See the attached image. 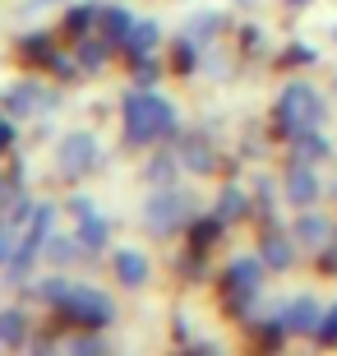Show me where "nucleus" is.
I'll list each match as a JSON object with an SVG mask.
<instances>
[{"label": "nucleus", "instance_id": "obj_1", "mask_svg": "<svg viewBox=\"0 0 337 356\" xmlns=\"http://www.w3.org/2000/svg\"><path fill=\"white\" fill-rule=\"evenodd\" d=\"M282 120H286V130H291V134L314 130V125L324 120V97H319L314 88H305V83L286 88V97H282Z\"/></svg>", "mask_w": 337, "mask_h": 356}, {"label": "nucleus", "instance_id": "obj_2", "mask_svg": "<svg viewBox=\"0 0 337 356\" xmlns=\"http://www.w3.org/2000/svg\"><path fill=\"white\" fill-rule=\"evenodd\" d=\"M286 195H291V204L310 209L314 195H319V176H314L310 167H291V176H286Z\"/></svg>", "mask_w": 337, "mask_h": 356}, {"label": "nucleus", "instance_id": "obj_3", "mask_svg": "<svg viewBox=\"0 0 337 356\" xmlns=\"http://www.w3.org/2000/svg\"><path fill=\"white\" fill-rule=\"evenodd\" d=\"M333 227H328V218H319V213H305L300 218V241H324Z\"/></svg>", "mask_w": 337, "mask_h": 356}, {"label": "nucleus", "instance_id": "obj_4", "mask_svg": "<svg viewBox=\"0 0 337 356\" xmlns=\"http://www.w3.org/2000/svg\"><path fill=\"white\" fill-rule=\"evenodd\" d=\"M319 343H337V305L319 319Z\"/></svg>", "mask_w": 337, "mask_h": 356}, {"label": "nucleus", "instance_id": "obj_5", "mask_svg": "<svg viewBox=\"0 0 337 356\" xmlns=\"http://www.w3.org/2000/svg\"><path fill=\"white\" fill-rule=\"evenodd\" d=\"M286 5H296V10H300V5H310V0H286Z\"/></svg>", "mask_w": 337, "mask_h": 356}, {"label": "nucleus", "instance_id": "obj_6", "mask_svg": "<svg viewBox=\"0 0 337 356\" xmlns=\"http://www.w3.org/2000/svg\"><path fill=\"white\" fill-rule=\"evenodd\" d=\"M333 38H337V28H333Z\"/></svg>", "mask_w": 337, "mask_h": 356}]
</instances>
